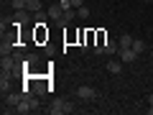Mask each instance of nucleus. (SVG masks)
I'll use <instances>...</instances> for the list:
<instances>
[{"mask_svg":"<svg viewBox=\"0 0 153 115\" xmlns=\"http://www.w3.org/2000/svg\"><path fill=\"white\" fill-rule=\"evenodd\" d=\"M74 110V105L69 102V100H54V105L49 108L51 115H64V113H71Z\"/></svg>","mask_w":153,"mask_h":115,"instance_id":"f257e3e1","label":"nucleus"},{"mask_svg":"<svg viewBox=\"0 0 153 115\" xmlns=\"http://www.w3.org/2000/svg\"><path fill=\"white\" fill-rule=\"evenodd\" d=\"M117 56H120V61H123V64H133V61L138 59V54L133 51V46H120Z\"/></svg>","mask_w":153,"mask_h":115,"instance_id":"f03ea898","label":"nucleus"},{"mask_svg":"<svg viewBox=\"0 0 153 115\" xmlns=\"http://www.w3.org/2000/svg\"><path fill=\"white\" fill-rule=\"evenodd\" d=\"M76 16H79V13H76V8H66V10H64V16H61L59 21H56V26H69V23L74 21Z\"/></svg>","mask_w":153,"mask_h":115,"instance_id":"7ed1b4c3","label":"nucleus"},{"mask_svg":"<svg viewBox=\"0 0 153 115\" xmlns=\"http://www.w3.org/2000/svg\"><path fill=\"white\" fill-rule=\"evenodd\" d=\"M16 113H21V115H26V113H33V105H31V97H28V95H23V100L16 105Z\"/></svg>","mask_w":153,"mask_h":115,"instance_id":"20e7f679","label":"nucleus"},{"mask_svg":"<svg viewBox=\"0 0 153 115\" xmlns=\"http://www.w3.org/2000/svg\"><path fill=\"white\" fill-rule=\"evenodd\" d=\"M0 66H3V74H8V77H10L13 72H16V59H13V56H3Z\"/></svg>","mask_w":153,"mask_h":115,"instance_id":"39448f33","label":"nucleus"},{"mask_svg":"<svg viewBox=\"0 0 153 115\" xmlns=\"http://www.w3.org/2000/svg\"><path fill=\"white\" fill-rule=\"evenodd\" d=\"M46 16H49L51 21H59V18L64 16V8H61V3H54V5H49V10H46Z\"/></svg>","mask_w":153,"mask_h":115,"instance_id":"423d86ee","label":"nucleus"},{"mask_svg":"<svg viewBox=\"0 0 153 115\" xmlns=\"http://www.w3.org/2000/svg\"><path fill=\"white\" fill-rule=\"evenodd\" d=\"M76 95H79L82 100H94V97H97V92H94L92 87H87V84H82V87H76Z\"/></svg>","mask_w":153,"mask_h":115,"instance_id":"0eeeda50","label":"nucleus"},{"mask_svg":"<svg viewBox=\"0 0 153 115\" xmlns=\"http://www.w3.org/2000/svg\"><path fill=\"white\" fill-rule=\"evenodd\" d=\"M21 100H23V95H18V92H8V95H5V108H16Z\"/></svg>","mask_w":153,"mask_h":115,"instance_id":"6e6552de","label":"nucleus"},{"mask_svg":"<svg viewBox=\"0 0 153 115\" xmlns=\"http://www.w3.org/2000/svg\"><path fill=\"white\" fill-rule=\"evenodd\" d=\"M107 72H110V74H120V72H123V61L120 59H110L107 61Z\"/></svg>","mask_w":153,"mask_h":115,"instance_id":"1a4fd4ad","label":"nucleus"},{"mask_svg":"<svg viewBox=\"0 0 153 115\" xmlns=\"http://www.w3.org/2000/svg\"><path fill=\"white\" fill-rule=\"evenodd\" d=\"M117 51H120V44H117V41H110V38H107V41H105V54H117Z\"/></svg>","mask_w":153,"mask_h":115,"instance_id":"9d476101","label":"nucleus"},{"mask_svg":"<svg viewBox=\"0 0 153 115\" xmlns=\"http://www.w3.org/2000/svg\"><path fill=\"white\" fill-rule=\"evenodd\" d=\"M26 10L28 13H41V0H26Z\"/></svg>","mask_w":153,"mask_h":115,"instance_id":"9b49d317","label":"nucleus"},{"mask_svg":"<svg viewBox=\"0 0 153 115\" xmlns=\"http://www.w3.org/2000/svg\"><path fill=\"white\" fill-rule=\"evenodd\" d=\"M146 49H148V46H146V41H140V38H135V41H133V51H135L138 56H140Z\"/></svg>","mask_w":153,"mask_h":115,"instance_id":"f8f14e48","label":"nucleus"},{"mask_svg":"<svg viewBox=\"0 0 153 115\" xmlns=\"http://www.w3.org/2000/svg\"><path fill=\"white\" fill-rule=\"evenodd\" d=\"M0 90H3V97L8 95V90H10V79H8V74L0 77Z\"/></svg>","mask_w":153,"mask_h":115,"instance_id":"ddd939ff","label":"nucleus"},{"mask_svg":"<svg viewBox=\"0 0 153 115\" xmlns=\"http://www.w3.org/2000/svg\"><path fill=\"white\" fill-rule=\"evenodd\" d=\"M13 23H28V10H16Z\"/></svg>","mask_w":153,"mask_h":115,"instance_id":"4468645a","label":"nucleus"},{"mask_svg":"<svg viewBox=\"0 0 153 115\" xmlns=\"http://www.w3.org/2000/svg\"><path fill=\"white\" fill-rule=\"evenodd\" d=\"M0 54H3V56H13V44H10V41H3V46H0Z\"/></svg>","mask_w":153,"mask_h":115,"instance_id":"2eb2a0df","label":"nucleus"},{"mask_svg":"<svg viewBox=\"0 0 153 115\" xmlns=\"http://www.w3.org/2000/svg\"><path fill=\"white\" fill-rule=\"evenodd\" d=\"M133 41H135V38L125 33V36H120V41H117V44H120V46H133Z\"/></svg>","mask_w":153,"mask_h":115,"instance_id":"dca6fc26","label":"nucleus"},{"mask_svg":"<svg viewBox=\"0 0 153 115\" xmlns=\"http://www.w3.org/2000/svg\"><path fill=\"white\" fill-rule=\"evenodd\" d=\"M13 10H26V0H10Z\"/></svg>","mask_w":153,"mask_h":115,"instance_id":"f3484780","label":"nucleus"},{"mask_svg":"<svg viewBox=\"0 0 153 115\" xmlns=\"http://www.w3.org/2000/svg\"><path fill=\"white\" fill-rule=\"evenodd\" d=\"M76 13H79V18H87V16H89V8L82 5V8H76Z\"/></svg>","mask_w":153,"mask_h":115,"instance_id":"a211bd4d","label":"nucleus"},{"mask_svg":"<svg viewBox=\"0 0 153 115\" xmlns=\"http://www.w3.org/2000/svg\"><path fill=\"white\" fill-rule=\"evenodd\" d=\"M46 90H49V87H46V84H38V87H36V95H38V97H41V95H46Z\"/></svg>","mask_w":153,"mask_h":115,"instance_id":"6ab92c4d","label":"nucleus"},{"mask_svg":"<svg viewBox=\"0 0 153 115\" xmlns=\"http://www.w3.org/2000/svg\"><path fill=\"white\" fill-rule=\"evenodd\" d=\"M84 5V0H71V8H82Z\"/></svg>","mask_w":153,"mask_h":115,"instance_id":"aec40b11","label":"nucleus"},{"mask_svg":"<svg viewBox=\"0 0 153 115\" xmlns=\"http://www.w3.org/2000/svg\"><path fill=\"white\" fill-rule=\"evenodd\" d=\"M148 105H151V108H153V92L148 95Z\"/></svg>","mask_w":153,"mask_h":115,"instance_id":"412c9836","label":"nucleus"},{"mask_svg":"<svg viewBox=\"0 0 153 115\" xmlns=\"http://www.w3.org/2000/svg\"><path fill=\"white\" fill-rule=\"evenodd\" d=\"M151 56H153V49H151Z\"/></svg>","mask_w":153,"mask_h":115,"instance_id":"4be33fe9","label":"nucleus"}]
</instances>
